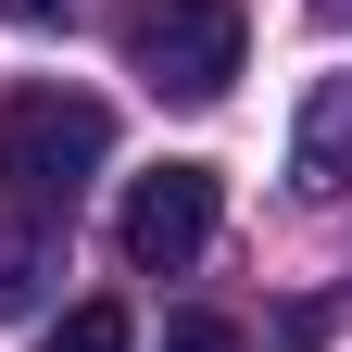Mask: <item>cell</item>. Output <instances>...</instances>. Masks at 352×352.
Returning <instances> with one entry per match:
<instances>
[{
  "label": "cell",
  "mask_w": 352,
  "mask_h": 352,
  "mask_svg": "<svg viewBox=\"0 0 352 352\" xmlns=\"http://www.w3.org/2000/svg\"><path fill=\"white\" fill-rule=\"evenodd\" d=\"M101 164H113V101H88V88H0V189H13L25 227L76 214Z\"/></svg>",
  "instance_id": "obj_1"
},
{
  "label": "cell",
  "mask_w": 352,
  "mask_h": 352,
  "mask_svg": "<svg viewBox=\"0 0 352 352\" xmlns=\"http://www.w3.org/2000/svg\"><path fill=\"white\" fill-rule=\"evenodd\" d=\"M214 239V164H164L126 189V264L139 277H176V264H201Z\"/></svg>",
  "instance_id": "obj_3"
},
{
  "label": "cell",
  "mask_w": 352,
  "mask_h": 352,
  "mask_svg": "<svg viewBox=\"0 0 352 352\" xmlns=\"http://www.w3.org/2000/svg\"><path fill=\"white\" fill-rule=\"evenodd\" d=\"M252 63V13L239 0H139L126 13V76L151 101H227Z\"/></svg>",
  "instance_id": "obj_2"
},
{
  "label": "cell",
  "mask_w": 352,
  "mask_h": 352,
  "mask_svg": "<svg viewBox=\"0 0 352 352\" xmlns=\"http://www.w3.org/2000/svg\"><path fill=\"white\" fill-rule=\"evenodd\" d=\"M289 164H302V189H340V176H352V76L302 113V151H289Z\"/></svg>",
  "instance_id": "obj_4"
},
{
  "label": "cell",
  "mask_w": 352,
  "mask_h": 352,
  "mask_svg": "<svg viewBox=\"0 0 352 352\" xmlns=\"http://www.w3.org/2000/svg\"><path fill=\"white\" fill-rule=\"evenodd\" d=\"M38 289H51V239L13 214V227H0V315H38Z\"/></svg>",
  "instance_id": "obj_5"
},
{
  "label": "cell",
  "mask_w": 352,
  "mask_h": 352,
  "mask_svg": "<svg viewBox=\"0 0 352 352\" xmlns=\"http://www.w3.org/2000/svg\"><path fill=\"white\" fill-rule=\"evenodd\" d=\"M51 352H126V302H76L51 327Z\"/></svg>",
  "instance_id": "obj_6"
},
{
  "label": "cell",
  "mask_w": 352,
  "mask_h": 352,
  "mask_svg": "<svg viewBox=\"0 0 352 352\" xmlns=\"http://www.w3.org/2000/svg\"><path fill=\"white\" fill-rule=\"evenodd\" d=\"M13 13H63V0H13Z\"/></svg>",
  "instance_id": "obj_8"
},
{
  "label": "cell",
  "mask_w": 352,
  "mask_h": 352,
  "mask_svg": "<svg viewBox=\"0 0 352 352\" xmlns=\"http://www.w3.org/2000/svg\"><path fill=\"white\" fill-rule=\"evenodd\" d=\"M164 352H252V340H239L227 315H176V327H164Z\"/></svg>",
  "instance_id": "obj_7"
}]
</instances>
